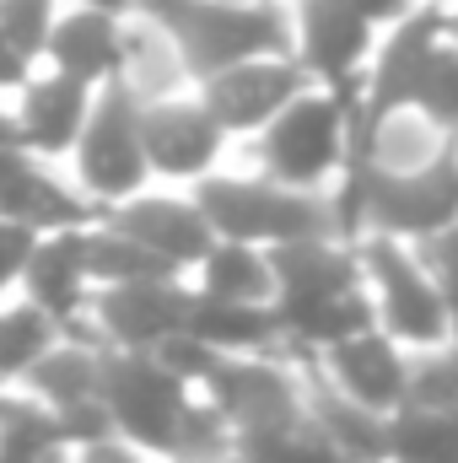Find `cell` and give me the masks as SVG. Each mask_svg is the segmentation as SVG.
Masks as SVG:
<instances>
[{
	"label": "cell",
	"mask_w": 458,
	"mask_h": 463,
	"mask_svg": "<svg viewBox=\"0 0 458 463\" xmlns=\"http://www.w3.org/2000/svg\"><path fill=\"white\" fill-rule=\"evenodd\" d=\"M308 366L313 355L291 345L222 355L216 377L200 393L227 415L232 431H297L308 426Z\"/></svg>",
	"instance_id": "obj_4"
},
{
	"label": "cell",
	"mask_w": 458,
	"mask_h": 463,
	"mask_svg": "<svg viewBox=\"0 0 458 463\" xmlns=\"http://www.w3.org/2000/svg\"><path fill=\"white\" fill-rule=\"evenodd\" d=\"M135 11L157 16L195 81L211 76V71H227L237 60H259V54H297V16H291V0H275V5H227V0H140Z\"/></svg>",
	"instance_id": "obj_3"
},
{
	"label": "cell",
	"mask_w": 458,
	"mask_h": 463,
	"mask_svg": "<svg viewBox=\"0 0 458 463\" xmlns=\"http://www.w3.org/2000/svg\"><path fill=\"white\" fill-rule=\"evenodd\" d=\"M60 11H65V0H0V33L16 49H27L33 60H43L49 27H54Z\"/></svg>",
	"instance_id": "obj_27"
},
{
	"label": "cell",
	"mask_w": 458,
	"mask_h": 463,
	"mask_svg": "<svg viewBox=\"0 0 458 463\" xmlns=\"http://www.w3.org/2000/svg\"><path fill=\"white\" fill-rule=\"evenodd\" d=\"M103 404L114 415V431L124 442H135L140 453L167 463L189 388L151 355V350H109V372H103Z\"/></svg>",
	"instance_id": "obj_6"
},
{
	"label": "cell",
	"mask_w": 458,
	"mask_h": 463,
	"mask_svg": "<svg viewBox=\"0 0 458 463\" xmlns=\"http://www.w3.org/2000/svg\"><path fill=\"white\" fill-rule=\"evenodd\" d=\"M350 11H361L367 22H377V27H388V22H399L405 11H410V0H340Z\"/></svg>",
	"instance_id": "obj_33"
},
{
	"label": "cell",
	"mask_w": 458,
	"mask_h": 463,
	"mask_svg": "<svg viewBox=\"0 0 458 463\" xmlns=\"http://www.w3.org/2000/svg\"><path fill=\"white\" fill-rule=\"evenodd\" d=\"M92 103H98V87H87V81H76V76H65V71L38 65V71L22 81V92L11 98V118H16L22 151H27L33 162H60V167H65L76 135H81L87 118H92Z\"/></svg>",
	"instance_id": "obj_11"
},
{
	"label": "cell",
	"mask_w": 458,
	"mask_h": 463,
	"mask_svg": "<svg viewBox=\"0 0 458 463\" xmlns=\"http://www.w3.org/2000/svg\"><path fill=\"white\" fill-rule=\"evenodd\" d=\"M421 253H426L432 275L453 291V302H458V222H453V227H443L437 237H426V242H421Z\"/></svg>",
	"instance_id": "obj_31"
},
{
	"label": "cell",
	"mask_w": 458,
	"mask_h": 463,
	"mask_svg": "<svg viewBox=\"0 0 458 463\" xmlns=\"http://www.w3.org/2000/svg\"><path fill=\"white\" fill-rule=\"evenodd\" d=\"M405 404H426V410H458V345H432L410 350V388Z\"/></svg>",
	"instance_id": "obj_25"
},
{
	"label": "cell",
	"mask_w": 458,
	"mask_h": 463,
	"mask_svg": "<svg viewBox=\"0 0 458 463\" xmlns=\"http://www.w3.org/2000/svg\"><path fill=\"white\" fill-rule=\"evenodd\" d=\"M65 173L76 178V189L103 211L124 205L129 194H140L151 184V167H146V140H140V103L109 81L98 87V103L87 129L76 135L71 156H65Z\"/></svg>",
	"instance_id": "obj_5"
},
{
	"label": "cell",
	"mask_w": 458,
	"mask_h": 463,
	"mask_svg": "<svg viewBox=\"0 0 458 463\" xmlns=\"http://www.w3.org/2000/svg\"><path fill=\"white\" fill-rule=\"evenodd\" d=\"M308 81H313V76L302 71L297 54H259V60H237L227 71L200 76L195 92H200V103L211 109V118L227 129L232 146H237V140L259 135Z\"/></svg>",
	"instance_id": "obj_8"
},
{
	"label": "cell",
	"mask_w": 458,
	"mask_h": 463,
	"mask_svg": "<svg viewBox=\"0 0 458 463\" xmlns=\"http://www.w3.org/2000/svg\"><path fill=\"white\" fill-rule=\"evenodd\" d=\"M38 237L43 232H33L27 222H16V216L0 211V297L22 291V275H27V259H33Z\"/></svg>",
	"instance_id": "obj_29"
},
{
	"label": "cell",
	"mask_w": 458,
	"mask_h": 463,
	"mask_svg": "<svg viewBox=\"0 0 458 463\" xmlns=\"http://www.w3.org/2000/svg\"><path fill=\"white\" fill-rule=\"evenodd\" d=\"M0 410H5V388H0Z\"/></svg>",
	"instance_id": "obj_38"
},
{
	"label": "cell",
	"mask_w": 458,
	"mask_h": 463,
	"mask_svg": "<svg viewBox=\"0 0 458 463\" xmlns=\"http://www.w3.org/2000/svg\"><path fill=\"white\" fill-rule=\"evenodd\" d=\"M227 5H275V0H227Z\"/></svg>",
	"instance_id": "obj_37"
},
{
	"label": "cell",
	"mask_w": 458,
	"mask_h": 463,
	"mask_svg": "<svg viewBox=\"0 0 458 463\" xmlns=\"http://www.w3.org/2000/svg\"><path fill=\"white\" fill-rule=\"evenodd\" d=\"M453 222H458V140L426 173H410V178H377L372 173V227L367 232H394V237L426 242Z\"/></svg>",
	"instance_id": "obj_15"
},
{
	"label": "cell",
	"mask_w": 458,
	"mask_h": 463,
	"mask_svg": "<svg viewBox=\"0 0 458 463\" xmlns=\"http://www.w3.org/2000/svg\"><path fill=\"white\" fill-rule=\"evenodd\" d=\"M361 114H367L361 81H308L259 135L232 146V162L286 189H329L356 162Z\"/></svg>",
	"instance_id": "obj_1"
},
{
	"label": "cell",
	"mask_w": 458,
	"mask_h": 463,
	"mask_svg": "<svg viewBox=\"0 0 458 463\" xmlns=\"http://www.w3.org/2000/svg\"><path fill=\"white\" fill-rule=\"evenodd\" d=\"M453 140H458V129H453Z\"/></svg>",
	"instance_id": "obj_39"
},
{
	"label": "cell",
	"mask_w": 458,
	"mask_h": 463,
	"mask_svg": "<svg viewBox=\"0 0 458 463\" xmlns=\"http://www.w3.org/2000/svg\"><path fill=\"white\" fill-rule=\"evenodd\" d=\"M140 140H146L151 184H173V189H195L205 173L232 162V135L211 118L195 87L140 103Z\"/></svg>",
	"instance_id": "obj_7"
},
{
	"label": "cell",
	"mask_w": 458,
	"mask_h": 463,
	"mask_svg": "<svg viewBox=\"0 0 458 463\" xmlns=\"http://www.w3.org/2000/svg\"><path fill=\"white\" fill-rule=\"evenodd\" d=\"M453 151V129L443 118H432L421 103H383L367 109L356 129V162L377 178H410L426 173L432 162H443Z\"/></svg>",
	"instance_id": "obj_12"
},
{
	"label": "cell",
	"mask_w": 458,
	"mask_h": 463,
	"mask_svg": "<svg viewBox=\"0 0 458 463\" xmlns=\"http://www.w3.org/2000/svg\"><path fill=\"white\" fill-rule=\"evenodd\" d=\"M87 264H92V280H98V286L162 280V275H173L151 248H140V242L124 227H114L109 216H92V227H87Z\"/></svg>",
	"instance_id": "obj_24"
},
{
	"label": "cell",
	"mask_w": 458,
	"mask_h": 463,
	"mask_svg": "<svg viewBox=\"0 0 458 463\" xmlns=\"http://www.w3.org/2000/svg\"><path fill=\"white\" fill-rule=\"evenodd\" d=\"M114 81L135 98V103H157V98L189 92V87H195V71H189L178 38H173L157 16L129 11V16H124V54H119Z\"/></svg>",
	"instance_id": "obj_18"
},
{
	"label": "cell",
	"mask_w": 458,
	"mask_h": 463,
	"mask_svg": "<svg viewBox=\"0 0 458 463\" xmlns=\"http://www.w3.org/2000/svg\"><path fill=\"white\" fill-rule=\"evenodd\" d=\"M119 54H124V16L65 0V11L49 27V43H43L38 65L65 71V76H76L87 87H109L119 76Z\"/></svg>",
	"instance_id": "obj_17"
},
{
	"label": "cell",
	"mask_w": 458,
	"mask_h": 463,
	"mask_svg": "<svg viewBox=\"0 0 458 463\" xmlns=\"http://www.w3.org/2000/svg\"><path fill=\"white\" fill-rule=\"evenodd\" d=\"M87 227L43 232L33 259H27V275H22V297L49 307L60 318V329H81V318L92 307V291H98L92 264H87Z\"/></svg>",
	"instance_id": "obj_16"
},
{
	"label": "cell",
	"mask_w": 458,
	"mask_h": 463,
	"mask_svg": "<svg viewBox=\"0 0 458 463\" xmlns=\"http://www.w3.org/2000/svg\"><path fill=\"white\" fill-rule=\"evenodd\" d=\"M71 463H157V458L140 453L135 442H124L119 431H109V437H92V442L71 448Z\"/></svg>",
	"instance_id": "obj_30"
},
{
	"label": "cell",
	"mask_w": 458,
	"mask_h": 463,
	"mask_svg": "<svg viewBox=\"0 0 458 463\" xmlns=\"http://www.w3.org/2000/svg\"><path fill=\"white\" fill-rule=\"evenodd\" d=\"M313 366L335 393L377 410V415H394L405 404V388H410V350L383 329H361L340 345L319 350Z\"/></svg>",
	"instance_id": "obj_14"
},
{
	"label": "cell",
	"mask_w": 458,
	"mask_h": 463,
	"mask_svg": "<svg viewBox=\"0 0 458 463\" xmlns=\"http://www.w3.org/2000/svg\"><path fill=\"white\" fill-rule=\"evenodd\" d=\"M415 103H421L432 118H443L448 129H458V43H453V38H443V49L432 54V65H426V76H421Z\"/></svg>",
	"instance_id": "obj_28"
},
{
	"label": "cell",
	"mask_w": 458,
	"mask_h": 463,
	"mask_svg": "<svg viewBox=\"0 0 458 463\" xmlns=\"http://www.w3.org/2000/svg\"><path fill=\"white\" fill-rule=\"evenodd\" d=\"M448 38L458 43V5H448Z\"/></svg>",
	"instance_id": "obj_35"
},
{
	"label": "cell",
	"mask_w": 458,
	"mask_h": 463,
	"mask_svg": "<svg viewBox=\"0 0 458 463\" xmlns=\"http://www.w3.org/2000/svg\"><path fill=\"white\" fill-rule=\"evenodd\" d=\"M297 16V60L313 81H361L383 27L340 0H291Z\"/></svg>",
	"instance_id": "obj_13"
},
{
	"label": "cell",
	"mask_w": 458,
	"mask_h": 463,
	"mask_svg": "<svg viewBox=\"0 0 458 463\" xmlns=\"http://www.w3.org/2000/svg\"><path fill=\"white\" fill-rule=\"evenodd\" d=\"M76 5H98V11H119V16H129L140 0H76Z\"/></svg>",
	"instance_id": "obj_34"
},
{
	"label": "cell",
	"mask_w": 458,
	"mask_h": 463,
	"mask_svg": "<svg viewBox=\"0 0 458 463\" xmlns=\"http://www.w3.org/2000/svg\"><path fill=\"white\" fill-rule=\"evenodd\" d=\"M410 5H458V0H410Z\"/></svg>",
	"instance_id": "obj_36"
},
{
	"label": "cell",
	"mask_w": 458,
	"mask_h": 463,
	"mask_svg": "<svg viewBox=\"0 0 458 463\" xmlns=\"http://www.w3.org/2000/svg\"><path fill=\"white\" fill-rule=\"evenodd\" d=\"M103 372H109V345L81 335V329H65L54 345L38 355V366L16 388H27L49 410H71V404L103 399Z\"/></svg>",
	"instance_id": "obj_19"
},
{
	"label": "cell",
	"mask_w": 458,
	"mask_h": 463,
	"mask_svg": "<svg viewBox=\"0 0 458 463\" xmlns=\"http://www.w3.org/2000/svg\"><path fill=\"white\" fill-rule=\"evenodd\" d=\"M33 71H38V60H33L27 49H16V43L0 33V98H16Z\"/></svg>",
	"instance_id": "obj_32"
},
{
	"label": "cell",
	"mask_w": 458,
	"mask_h": 463,
	"mask_svg": "<svg viewBox=\"0 0 458 463\" xmlns=\"http://www.w3.org/2000/svg\"><path fill=\"white\" fill-rule=\"evenodd\" d=\"M60 335H65L60 318L49 307H38L33 297H22V291L0 297V388H16Z\"/></svg>",
	"instance_id": "obj_22"
},
{
	"label": "cell",
	"mask_w": 458,
	"mask_h": 463,
	"mask_svg": "<svg viewBox=\"0 0 458 463\" xmlns=\"http://www.w3.org/2000/svg\"><path fill=\"white\" fill-rule=\"evenodd\" d=\"M388 463H458V410L399 404L388 415Z\"/></svg>",
	"instance_id": "obj_23"
},
{
	"label": "cell",
	"mask_w": 458,
	"mask_h": 463,
	"mask_svg": "<svg viewBox=\"0 0 458 463\" xmlns=\"http://www.w3.org/2000/svg\"><path fill=\"white\" fill-rule=\"evenodd\" d=\"M184 313H189V280L184 275L98 286L92 307L81 318V335L103 340L109 350H157L173 329H184Z\"/></svg>",
	"instance_id": "obj_9"
},
{
	"label": "cell",
	"mask_w": 458,
	"mask_h": 463,
	"mask_svg": "<svg viewBox=\"0 0 458 463\" xmlns=\"http://www.w3.org/2000/svg\"><path fill=\"white\" fill-rule=\"evenodd\" d=\"M200 297H222V302H264L275 307V253L264 242H243V237H211V248L200 253V264L184 275Z\"/></svg>",
	"instance_id": "obj_20"
},
{
	"label": "cell",
	"mask_w": 458,
	"mask_h": 463,
	"mask_svg": "<svg viewBox=\"0 0 458 463\" xmlns=\"http://www.w3.org/2000/svg\"><path fill=\"white\" fill-rule=\"evenodd\" d=\"M151 355H157V361H162V366H167V372H173V377L189 388V393H200V388L216 377V366H222V350L205 345V340H200L189 324H184V329H173V335L151 350Z\"/></svg>",
	"instance_id": "obj_26"
},
{
	"label": "cell",
	"mask_w": 458,
	"mask_h": 463,
	"mask_svg": "<svg viewBox=\"0 0 458 463\" xmlns=\"http://www.w3.org/2000/svg\"><path fill=\"white\" fill-rule=\"evenodd\" d=\"M114 227H124L140 248H151L173 275H189L200 264V253L211 248V222L195 200V189H173V184H146L140 194H129L124 205L103 211Z\"/></svg>",
	"instance_id": "obj_10"
},
{
	"label": "cell",
	"mask_w": 458,
	"mask_h": 463,
	"mask_svg": "<svg viewBox=\"0 0 458 463\" xmlns=\"http://www.w3.org/2000/svg\"><path fill=\"white\" fill-rule=\"evenodd\" d=\"M356 264H361V286L372 291L383 335H394L405 350H432L453 340L458 302L432 275L421 242L394 237V232H361L356 237Z\"/></svg>",
	"instance_id": "obj_2"
},
{
	"label": "cell",
	"mask_w": 458,
	"mask_h": 463,
	"mask_svg": "<svg viewBox=\"0 0 458 463\" xmlns=\"http://www.w3.org/2000/svg\"><path fill=\"white\" fill-rule=\"evenodd\" d=\"M184 324H189L205 345H216L222 355H253V350L286 345L275 307H264V302H222V297H200L195 286H189V313H184Z\"/></svg>",
	"instance_id": "obj_21"
}]
</instances>
